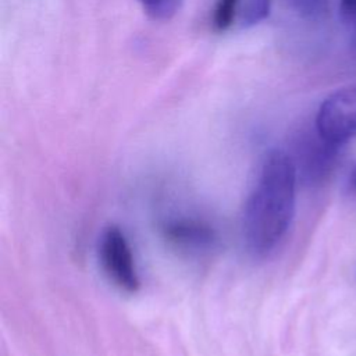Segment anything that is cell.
<instances>
[{"label":"cell","mask_w":356,"mask_h":356,"mask_svg":"<svg viewBox=\"0 0 356 356\" xmlns=\"http://www.w3.org/2000/svg\"><path fill=\"white\" fill-rule=\"evenodd\" d=\"M182 0H139L143 10L154 19H168L175 14Z\"/></svg>","instance_id":"7"},{"label":"cell","mask_w":356,"mask_h":356,"mask_svg":"<svg viewBox=\"0 0 356 356\" xmlns=\"http://www.w3.org/2000/svg\"><path fill=\"white\" fill-rule=\"evenodd\" d=\"M271 0H246L241 11V25L248 28L268 17Z\"/></svg>","instance_id":"5"},{"label":"cell","mask_w":356,"mask_h":356,"mask_svg":"<svg viewBox=\"0 0 356 356\" xmlns=\"http://www.w3.org/2000/svg\"><path fill=\"white\" fill-rule=\"evenodd\" d=\"M352 185L356 188V171H355V174H353V177H352Z\"/></svg>","instance_id":"10"},{"label":"cell","mask_w":356,"mask_h":356,"mask_svg":"<svg viewBox=\"0 0 356 356\" xmlns=\"http://www.w3.org/2000/svg\"><path fill=\"white\" fill-rule=\"evenodd\" d=\"M296 167L284 150L268 152L243 211V238L256 257L268 254L285 236L295 213Z\"/></svg>","instance_id":"1"},{"label":"cell","mask_w":356,"mask_h":356,"mask_svg":"<svg viewBox=\"0 0 356 356\" xmlns=\"http://www.w3.org/2000/svg\"><path fill=\"white\" fill-rule=\"evenodd\" d=\"M239 0H217L216 7L213 10V26L216 31H225L228 29L236 14Z\"/></svg>","instance_id":"6"},{"label":"cell","mask_w":356,"mask_h":356,"mask_svg":"<svg viewBox=\"0 0 356 356\" xmlns=\"http://www.w3.org/2000/svg\"><path fill=\"white\" fill-rule=\"evenodd\" d=\"M296 7L309 15H316L324 10L325 0H293Z\"/></svg>","instance_id":"9"},{"label":"cell","mask_w":356,"mask_h":356,"mask_svg":"<svg viewBox=\"0 0 356 356\" xmlns=\"http://www.w3.org/2000/svg\"><path fill=\"white\" fill-rule=\"evenodd\" d=\"M316 128L327 145H341L356 135V83L335 90L321 103Z\"/></svg>","instance_id":"2"},{"label":"cell","mask_w":356,"mask_h":356,"mask_svg":"<svg viewBox=\"0 0 356 356\" xmlns=\"http://www.w3.org/2000/svg\"><path fill=\"white\" fill-rule=\"evenodd\" d=\"M341 18L356 43V0H341Z\"/></svg>","instance_id":"8"},{"label":"cell","mask_w":356,"mask_h":356,"mask_svg":"<svg viewBox=\"0 0 356 356\" xmlns=\"http://www.w3.org/2000/svg\"><path fill=\"white\" fill-rule=\"evenodd\" d=\"M163 235L174 246L188 252H206L214 248L216 231L196 218H172L163 224Z\"/></svg>","instance_id":"4"},{"label":"cell","mask_w":356,"mask_h":356,"mask_svg":"<svg viewBox=\"0 0 356 356\" xmlns=\"http://www.w3.org/2000/svg\"><path fill=\"white\" fill-rule=\"evenodd\" d=\"M102 266L110 280L127 292L139 288V278L134 256L124 232L118 227H108L103 231L99 242Z\"/></svg>","instance_id":"3"}]
</instances>
